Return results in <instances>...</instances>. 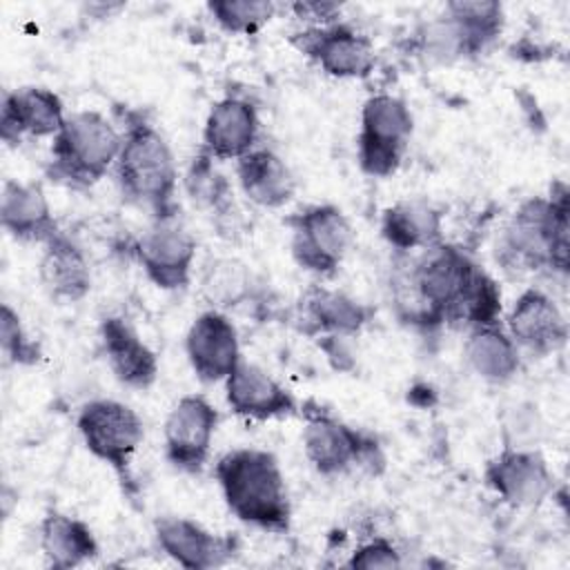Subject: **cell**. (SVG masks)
<instances>
[{"label": "cell", "mask_w": 570, "mask_h": 570, "mask_svg": "<svg viewBox=\"0 0 570 570\" xmlns=\"http://www.w3.org/2000/svg\"><path fill=\"white\" fill-rule=\"evenodd\" d=\"M443 13L463 27L479 53H483L501 36L505 24L503 4L494 0H454L445 4Z\"/></svg>", "instance_id": "cell-30"}, {"label": "cell", "mask_w": 570, "mask_h": 570, "mask_svg": "<svg viewBox=\"0 0 570 570\" xmlns=\"http://www.w3.org/2000/svg\"><path fill=\"white\" fill-rule=\"evenodd\" d=\"M414 47L430 65H452L479 56L470 36L448 13L423 22L414 33Z\"/></svg>", "instance_id": "cell-29"}, {"label": "cell", "mask_w": 570, "mask_h": 570, "mask_svg": "<svg viewBox=\"0 0 570 570\" xmlns=\"http://www.w3.org/2000/svg\"><path fill=\"white\" fill-rule=\"evenodd\" d=\"M120 134L114 176L122 198L149 209L154 220L178 216V165L167 138L140 111L122 114Z\"/></svg>", "instance_id": "cell-2"}, {"label": "cell", "mask_w": 570, "mask_h": 570, "mask_svg": "<svg viewBox=\"0 0 570 570\" xmlns=\"http://www.w3.org/2000/svg\"><path fill=\"white\" fill-rule=\"evenodd\" d=\"M261 140V116L254 102L240 96H225L216 100L203 125L200 149L214 160H238Z\"/></svg>", "instance_id": "cell-18"}, {"label": "cell", "mask_w": 570, "mask_h": 570, "mask_svg": "<svg viewBox=\"0 0 570 570\" xmlns=\"http://www.w3.org/2000/svg\"><path fill=\"white\" fill-rule=\"evenodd\" d=\"M100 347L114 379L129 390H149L160 372L156 352L122 316H105L98 327Z\"/></svg>", "instance_id": "cell-19"}, {"label": "cell", "mask_w": 570, "mask_h": 570, "mask_svg": "<svg viewBox=\"0 0 570 570\" xmlns=\"http://www.w3.org/2000/svg\"><path fill=\"white\" fill-rule=\"evenodd\" d=\"M403 566V554L396 548V543L387 537H372L356 546L347 561L345 568L352 570H374V568H401Z\"/></svg>", "instance_id": "cell-33"}, {"label": "cell", "mask_w": 570, "mask_h": 570, "mask_svg": "<svg viewBox=\"0 0 570 570\" xmlns=\"http://www.w3.org/2000/svg\"><path fill=\"white\" fill-rule=\"evenodd\" d=\"M0 225L20 243L45 245L60 232L49 198L40 183L7 178L0 194Z\"/></svg>", "instance_id": "cell-20"}, {"label": "cell", "mask_w": 570, "mask_h": 570, "mask_svg": "<svg viewBox=\"0 0 570 570\" xmlns=\"http://www.w3.org/2000/svg\"><path fill=\"white\" fill-rule=\"evenodd\" d=\"M414 134L410 105L387 91L372 94L358 116L356 163L365 176L390 178L403 165Z\"/></svg>", "instance_id": "cell-6"}, {"label": "cell", "mask_w": 570, "mask_h": 570, "mask_svg": "<svg viewBox=\"0 0 570 570\" xmlns=\"http://www.w3.org/2000/svg\"><path fill=\"white\" fill-rule=\"evenodd\" d=\"M318 347L325 352L330 365L338 372H347L354 367V352L350 347V338L347 336H316Z\"/></svg>", "instance_id": "cell-35"}, {"label": "cell", "mask_w": 570, "mask_h": 570, "mask_svg": "<svg viewBox=\"0 0 570 570\" xmlns=\"http://www.w3.org/2000/svg\"><path fill=\"white\" fill-rule=\"evenodd\" d=\"M218 423L220 412L207 396H180L163 423L167 463L178 472L200 474L209 461Z\"/></svg>", "instance_id": "cell-10"}, {"label": "cell", "mask_w": 570, "mask_h": 570, "mask_svg": "<svg viewBox=\"0 0 570 570\" xmlns=\"http://www.w3.org/2000/svg\"><path fill=\"white\" fill-rule=\"evenodd\" d=\"M238 185L249 203L263 209L285 207L296 194V178L289 165L269 147H256L234 165Z\"/></svg>", "instance_id": "cell-24"}, {"label": "cell", "mask_w": 570, "mask_h": 570, "mask_svg": "<svg viewBox=\"0 0 570 570\" xmlns=\"http://www.w3.org/2000/svg\"><path fill=\"white\" fill-rule=\"evenodd\" d=\"M570 203L566 183L550 185L548 196L523 200L503 229L499 258L525 272L566 274L570 267Z\"/></svg>", "instance_id": "cell-3"}, {"label": "cell", "mask_w": 570, "mask_h": 570, "mask_svg": "<svg viewBox=\"0 0 570 570\" xmlns=\"http://www.w3.org/2000/svg\"><path fill=\"white\" fill-rule=\"evenodd\" d=\"M463 354L470 370L490 385H505L521 370V350L501 323L468 327Z\"/></svg>", "instance_id": "cell-26"}, {"label": "cell", "mask_w": 570, "mask_h": 570, "mask_svg": "<svg viewBox=\"0 0 570 570\" xmlns=\"http://www.w3.org/2000/svg\"><path fill=\"white\" fill-rule=\"evenodd\" d=\"M62 98L47 87L24 85L4 91L0 105V138L18 147L24 138H53L65 125Z\"/></svg>", "instance_id": "cell-15"}, {"label": "cell", "mask_w": 570, "mask_h": 570, "mask_svg": "<svg viewBox=\"0 0 570 570\" xmlns=\"http://www.w3.org/2000/svg\"><path fill=\"white\" fill-rule=\"evenodd\" d=\"M292 11L301 18L307 20V27H321V24H330L336 22L341 16V4L334 2H321V0H303L292 4Z\"/></svg>", "instance_id": "cell-34"}, {"label": "cell", "mask_w": 570, "mask_h": 570, "mask_svg": "<svg viewBox=\"0 0 570 570\" xmlns=\"http://www.w3.org/2000/svg\"><path fill=\"white\" fill-rule=\"evenodd\" d=\"M76 428L87 452L109 465L122 490L134 497L138 485L131 463L145 441L140 414L118 399H91L78 410Z\"/></svg>", "instance_id": "cell-5"}, {"label": "cell", "mask_w": 570, "mask_h": 570, "mask_svg": "<svg viewBox=\"0 0 570 570\" xmlns=\"http://www.w3.org/2000/svg\"><path fill=\"white\" fill-rule=\"evenodd\" d=\"M0 347L9 363L13 365H36L42 358L40 343L33 341L20 318V314L2 303L0 307Z\"/></svg>", "instance_id": "cell-32"}, {"label": "cell", "mask_w": 570, "mask_h": 570, "mask_svg": "<svg viewBox=\"0 0 570 570\" xmlns=\"http://www.w3.org/2000/svg\"><path fill=\"white\" fill-rule=\"evenodd\" d=\"M483 483L512 508H539L557 488L554 472L537 448L508 443L485 461Z\"/></svg>", "instance_id": "cell-12"}, {"label": "cell", "mask_w": 570, "mask_h": 570, "mask_svg": "<svg viewBox=\"0 0 570 570\" xmlns=\"http://www.w3.org/2000/svg\"><path fill=\"white\" fill-rule=\"evenodd\" d=\"M289 45L309 58L323 73L338 80H363L376 67V47L372 38L343 20L305 27L289 36Z\"/></svg>", "instance_id": "cell-9"}, {"label": "cell", "mask_w": 570, "mask_h": 570, "mask_svg": "<svg viewBox=\"0 0 570 570\" xmlns=\"http://www.w3.org/2000/svg\"><path fill=\"white\" fill-rule=\"evenodd\" d=\"M185 354L203 383H223L243 361L236 325L220 309L200 312L187 327Z\"/></svg>", "instance_id": "cell-13"}, {"label": "cell", "mask_w": 570, "mask_h": 570, "mask_svg": "<svg viewBox=\"0 0 570 570\" xmlns=\"http://www.w3.org/2000/svg\"><path fill=\"white\" fill-rule=\"evenodd\" d=\"M227 510L245 525L285 534L292 528V501L283 468L269 450L234 448L214 465Z\"/></svg>", "instance_id": "cell-1"}, {"label": "cell", "mask_w": 570, "mask_h": 570, "mask_svg": "<svg viewBox=\"0 0 570 570\" xmlns=\"http://www.w3.org/2000/svg\"><path fill=\"white\" fill-rule=\"evenodd\" d=\"M120 142V129L105 114L73 111L51 138L47 176L69 189H89L114 171Z\"/></svg>", "instance_id": "cell-4"}, {"label": "cell", "mask_w": 570, "mask_h": 570, "mask_svg": "<svg viewBox=\"0 0 570 570\" xmlns=\"http://www.w3.org/2000/svg\"><path fill=\"white\" fill-rule=\"evenodd\" d=\"M287 225L292 229V258L314 276L336 274L354 247V227L334 203L307 205L292 214Z\"/></svg>", "instance_id": "cell-8"}, {"label": "cell", "mask_w": 570, "mask_h": 570, "mask_svg": "<svg viewBox=\"0 0 570 570\" xmlns=\"http://www.w3.org/2000/svg\"><path fill=\"white\" fill-rule=\"evenodd\" d=\"M183 187L196 207L216 216V225L220 229L229 220L234 225L236 205L232 198V183L225 178V174L216 167V160L205 149L198 147L191 156L183 176Z\"/></svg>", "instance_id": "cell-27"}, {"label": "cell", "mask_w": 570, "mask_h": 570, "mask_svg": "<svg viewBox=\"0 0 570 570\" xmlns=\"http://www.w3.org/2000/svg\"><path fill=\"white\" fill-rule=\"evenodd\" d=\"M158 548L180 568L212 570L234 557L236 543L232 537L216 534L189 517L163 514L154 521Z\"/></svg>", "instance_id": "cell-17"}, {"label": "cell", "mask_w": 570, "mask_h": 570, "mask_svg": "<svg viewBox=\"0 0 570 570\" xmlns=\"http://www.w3.org/2000/svg\"><path fill=\"white\" fill-rule=\"evenodd\" d=\"M38 276L47 294L56 301L78 303L91 292L89 258L65 232H58L42 245Z\"/></svg>", "instance_id": "cell-22"}, {"label": "cell", "mask_w": 570, "mask_h": 570, "mask_svg": "<svg viewBox=\"0 0 570 570\" xmlns=\"http://www.w3.org/2000/svg\"><path fill=\"white\" fill-rule=\"evenodd\" d=\"M374 309L343 289L312 285L301 298V330L309 336L354 338L372 321Z\"/></svg>", "instance_id": "cell-21"}, {"label": "cell", "mask_w": 570, "mask_h": 570, "mask_svg": "<svg viewBox=\"0 0 570 570\" xmlns=\"http://www.w3.org/2000/svg\"><path fill=\"white\" fill-rule=\"evenodd\" d=\"M229 410L247 421L289 419L301 412L298 399L256 363L240 361L223 381Z\"/></svg>", "instance_id": "cell-16"}, {"label": "cell", "mask_w": 570, "mask_h": 570, "mask_svg": "<svg viewBox=\"0 0 570 570\" xmlns=\"http://www.w3.org/2000/svg\"><path fill=\"white\" fill-rule=\"evenodd\" d=\"M200 294L214 309L227 312L254 301L258 294V281L240 258L218 256L203 269Z\"/></svg>", "instance_id": "cell-28"}, {"label": "cell", "mask_w": 570, "mask_h": 570, "mask_svg": "<svg viewBox=\"0 0 570 570\" xmlns=\"http://www.w3.org/2000/svg\"><path fill=\"white\" fill-rule=\"evenodd\" d=\"M505 332L532 356H550L568 341V321L557 301L541 287H525L505 316Z\"/></svg>", "instance_id": "cell-14"}, {"label": "cell", "mask_w": 570, "mask_h": 570, "mask_svg": "<svg viewBox=\"0 0 570 570\" xmlns=\"http://www.w3.org/2000/svg\"><path fill=\"white\" fill-rule=\"evenodd\" d=\"M207 11L223 31L254 36L274 18L276 4L269 0H212Z\"/></svg>", "instance_id": "cell-31"}, {"label": "cell", "mask_w": 570, "mask_h": 570, "mask_svg": "<svg viewBox=\"0 0 570 570\" xmlns=\"http://www.w3.org/2000/svg\"><path fill=\"white\" fill-rule=\"evenodd\" d=\"M298 414L305 419L301 434L305 459L321 476H341L352 468L374 472L383 465L381 445L372 434L347 425L314 401L303 403Z\"/></svg>", "instance_id": "cell-7"}, {"label": "cell", "mask_w": 570, "mask_h": 570, "mask_svg": "<svg viewBox=\"0 0 570 570\" xmlns=\"http://www.w3.org/2000/svg\"><path fill=\"white\" fill-rule=\"evenodd\" d=\"M38 541L47 566L53 570L80 568L94 561L100 552V543L89 523L58 510L42 517Z\"/></svg>", "instance_id": "cell-25"}, {"label": "cell", "mask_w": 570, "mask_h": 570, "mask_svg": "<svg viewBox=\"0 0 570 570\" xmlns=\"http://www.w3.org/2000/svg\"><path fill=\"white\" fill-rule=\"evenodd\" d=\"M381 236L394 252L410 256L443 243V216L428 200H399L383 209Z\"/></svg>", "instance_id": "cell-23"}, {"label": "cell", "mask_w": 570, "mask_h": 570, "mask_svg": "<svg viewBox=\"0 0 570 570\" xmlns=\"http://www.w3.org/2000/svg\"><path fill=\"white\" fill-rule=\"evenodd\" d=\"M131 254L145 276L165 292L185 289L191 283L196 238L174 218L154 220L131 245Z\"/></svg>", "instance_id": "cell-11"}]
</instances>
